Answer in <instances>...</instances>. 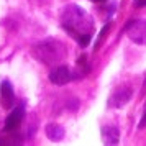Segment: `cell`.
<instances>
[{"label": "cell", "mask_w": 146, "mask_h": 146, "mask_svg": "<svg viewBox=\"0 0 146 146\" xmlns=\"http://www.w3.org/2000/svg\"><path fill=\"white\" fill-rule=\"evenodd\" d=\"M61 27L66 30L69 35H72L74 40L84 33H94V20L86 10L76 3H69L62 8L61 13Z\"/></svg>", "instance_id": "obj_1"}, {"label": "cell", "mask_w": 146, "mask_h": 146, "mask_svg": "<svg viewBox=\"0 0 146 146\" xmlns=\"http://www.w3.org/2000/svg\"><path fill=\"white\" fill-rule=\"evenodd\" d=\"M31 54L44 66H54L66 58V46L56 38H46L31 46Z\"/></svg>", "instance_id": "obj_2"}, {"label": "cell", "mask_w": 146, "mask_h": 146, "mask_svg": "<svg viewBox=\"0 0 146 146\" xmlns=\"http://www.w3.org/2000/svg\"><path fill=\"white\" fill-rule=\"evenodd\" d=\"M76 79H82V77L79 76L77 71H72L66 64H61V66L54 67L53 71L49 72V80L53 82L54 86H66L71 80H76Z\"/></svg>", "instance_id": "obj_3"}, {"label": "cell", "mask_w": 146, "mask_h": 146, "mask_svg": "<svg viewBox=\"0 0 146 146\" xmlns=\"http://www.w3.org/2000/svg\"><path fill=\"white\" fill-rule=\"evenodd\" d=\"M131 95H133L131 87L126 86V84H121L110 94V97L107 100V107L108 108H121V107H125L130 102Z\"/></svg>", "instance_id": "obj_4"}, {"label": "cell", "mask_w": 146, "mask_h": 146, "mask_svg": "<svg viewBox=\"0 0 146 146\" xmlns=\"http://www.w3.org/2000/svg\"><path fill=\"white\" fill-rule=\"evenodd\" d=\"M23 118H25V102H18V104H15L12 113L5 120V131L18 130V126L21 125Z\"/></svg>", "instance_id": "obj_5"}, {"label": "cell", "mask_w": 146, "mask_h": 146, "mask_svg": "<svg viewBox=\"0 0 146 146\" xmlns=\"http://www.w3.org/2000/svg\"><path fill=\"white\" fill-rule=\"evenodd\" d=\"M145 20H135L131 23H126V33L128 38L136 44H145V35H146Z\"/></svg>", "instance_id": "obj_6"}, {"label": "cell", "mask_w": 146, "mask_h": 146, "mask_svg": "<svg viewBox=\"0 0 146 146\" xmlns=\"http://www.w3.org/2000/svg\"><path fill=\"white\" fill-rule=\"evenodd\" d=\"M0 104L3 108H13L15 104H17V99H15V92L13 87H12V82L10 80H2L0 84Z\"/></svg>", "instance_id": "obj_7"}, {"label": "cell", "mask_w": 146, "mask_h": 146, "mask_svg": "<svg viewBox=\"0 0 146 146\" xmlns=\"http://www.w3.org/2000/svg\"><path fill=\"white\" fill-rule=\"evenodd\" d=\"M102 139H104V145H107V146L118 145V141H120L118 126H115V125L102 126Z\"/></svg>", "instance_id": "obj_8"}, {"label": "cell", "mask_w": 146, "mask_h": 146, "mask_svg": "<svg viewBox=\"0 0 146 146\" xmlns=\"http://www.w3.org/2000/svg\"><path fill=\"white\" fill-rule=\"evenodd\" d=\"M44 131H46V136L51 141H61V139L64 138V135H66L64 126L58 125V123H48Z\"/></svg>", "instance_id": "obj_9"}, {"label": "cell", "mask_w": 146, "mask_h": 146, "mask_svg": "<svg viewBox=\"0 0 146 146\" xmlns=\"http://www.w3.org/2000/svg\"><path fill=\"white\" fill-rule=\"evenodd\" d=\"M76 41L79 43V46H80V48H87L89 44H90V41H92V33L79 35V36L76 38Z\"/></svg>", "instance_id": "obj_10"}, {"label": "cell", "mask_w": 146, "mask_h": 146, "mask_svg": "<svg viewBox=\"0 0 146 146\" xmlns=\"http://www.w3.org/2000/svg\"><path fill=\"white\" fill-rule=\"evenodd\" d=\"M146 5V0H135V7L136 8H141Z\"/></svg>", "instance_id": "obj_11"}, {"label": "cell", "mask_w": 146, "mask_h": 146, "mask_svg": "<svg viewBox=\"0 0 146 146\" xmlns=\"http://www.w3.org/2000/svg\"><path fill=\"white\" fill-rule=\"evenodd\" d=\"M138 128H139V130H143V128H145V112H143V117H141V120H139Z\"/></svg>", "instance_id": "obj_12"}, {"label": "cell", "mask_w": 146, "mask_h": 146, "mask_svg": "<svg viewBox=\"0 0 146 146\" xmlns=\"http://www.w3.org/2000/svg\"><path fill=\"white\" fill-rule=\"evenodd\" d=\"M90 2H94V3H99V2H105V0H90Z\"/></svg>", "instance_id": "obj_13"}]
</instances>
